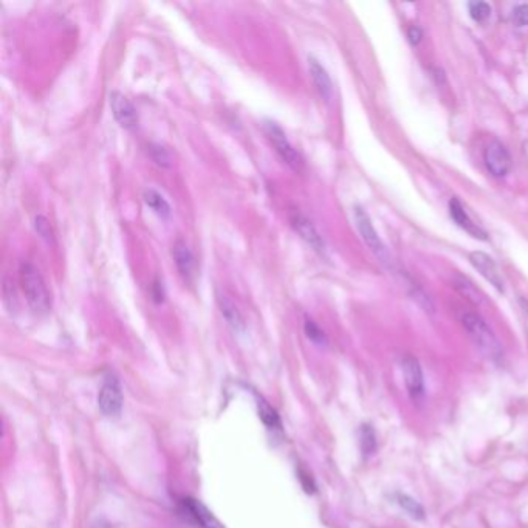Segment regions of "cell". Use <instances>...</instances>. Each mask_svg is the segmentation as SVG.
<instances>
[{"mask_svg": "<svg viewBox=\"0 0 528 528\" xmlns=\"http://www.w3.org/2000/svg\"><path fill=\"white\" fill-rule=\"evenodd\" d=\"M290 224L295 228V231L301 235V237L307 242L313 250L324 253V250H326V244H324L321 234L317 233L315 225L311 224V222L305 217L301 211H297V209L290 211Z\"/></svg>", "mask_w": 528, "mask_h": 528, "instance_id": "cell-9", "label": "cell"}, {"mask_svg": "<svg viewBox=\"0 0 528 528\" xmlns=\"http://www.w3.org/2000/svg\"><path fill=\"white\" fill-rule=\"evenodd\" d=\"M462 324L469 335L471 341L479 349V352L489 361H499L504 356V349L488 324L480 316L467 313L462 317Z\"/></svg>", "mask_w": 528, "mask_h": 528, "instance_id": "cell-2", "label": "cell"}, {"mask_svg": "<svg viewBox=\"0 0 528 528\" xmlns=\"http://www.w3.org/2000/svg\"><path fill=\"white\" fill-rule=\"evenodd\" d=\"M257 408H259L260 420H262L268 428H279V426H281V420H279L277 412L273 409L264 398H259Z\"/></svg>", "mask_w": 528, "mask_h": 528, "instance_id": "cell-17", "label": "cell"}, {"mask_svg": "<svg viewBox=\"0 0 528 528\" xmlns=\"http://www.w3.org/2000/svg\"><path fill=\"white\" fill-rule=\"evenodd\" d=\"M483 160L494 177H505L511 169V157L505 146L499 141H491L487 146L485 152H483Z\"/></svg>", "mask_w": 528, "mask_h": 528, "instance_id": "cell-7", "label": "cell"}, {"mask_svg": "<svg viewBox=\"0 0 528 528\" xmlns=\"http://www.w3.org/2000/svg\"><path fill=\"white\" fill-rule=\"evenodd\" d=\"M449 214H451V217L454 219L456 224L459 225L460 228H463L465 231H468L471 235H474V237L480 239V240H487V233L483 231L480 226H477V224H474L473 220H471V217L465 211V208H463L459 199H456V197H453V199L449 200Z\"/></svg>", "mask_w": 528, "mask_h": 528, "instance_id": "cell-11", "label": "cell"}, {"mask_svg": "<svg viewBox=\"0 0 528 528\" xmlns=\"http://www.w3.org/2000/svg\"><path fill=\"white\" fill-rule=\"evenodd\" d=\"M402 369L409 397L412 398V402H420L424 397V378L422 366H420L417 358L408 355L402 361Z\"/></svg>", "mask_w": 528, "mask_h": 528, "instance_id": "cell-6", "label": "cell"}, {"mask_svg": "<svg viewBox=\"0 0 528 528\" xmlns=\"http://www.w3.org/2000/svg\"><path fill=\"white\" fill-rule=\"evenodd\" d=\"M149 154L152 157L158 166L162 168H169L173 164V158H170V154L168 149H164L162 144H150L149 146Z\"/></svg>", "mask_w": 528, "mask_h": 528, "instance_id": "cell-19", "label": "cell"}, {"mask_svg": "<svg viewBox=\"0 0 528 528\" xmlns=\"http://www.w3.org/2000/svg\"><path fill=\"white\" fill-rule=\"evenodd\" d=\"M513 23L516 27H527L528 25V5H518L513 11Z\"/></svg>", "mask_w": 528, "mask_h": 528, "instance_id": "cell-24", "label": "cell"}, {"mask_svg": "<svg viewBox=\"0 0 528 528\" xmlns=\"http://www.w3.org/2000/svg\"><path fill=\"white\" fill-rule=\"evenodd\" d=\"M469 260L473 264L477 271H480V275L487 279V281L493 285L498 291H504V282H502L500 273L498 265L494 264V260L488 256V254L482 251H474L469 254Z\"/></svg>", "mask_w": 528, "mask_h": 528, "instance_id": "cell-10", "label": "cell"}, {"mask_svg": "<svg viewBox=\"0 0 528 528\" xmlns=\"http://www.w3.org/2000/svg\"><path fill=\"white\" fill-rule=\"evenodd\" d=\"M110 109L113 113L117 123L123 127V129H133L138 123V113L137 109L130 103V99L124 97L121 92H112L110 93Z\"/></svg>", "mask_w": 528, "mask_h": 528, "instance_id": "cell-8", "label": "cell"}, {"mask_svg": "<svg viewBox=\"0 0 528 528\" xmlns=\"http://www.w3.org/2000/svg\"><path fill=\"white\" fill-rule=\"evenodd\" d=\"M183 505L188 510V513H190V516L202 525V528H226L214 516V513L209 511L200 500L186 498L183 500Z\"/></svg>", "mask_w": 528, "mask_h": 528, "instance_id": "cell-13", "label": "cell"}, {"mask_svg": "<svg viewBox=\"0 0 528 528\" xmlns=\"http://www.w3.org/2000/svg\"><path fill=\"white\" fill-rule=\"evenodd\" d=\"M93 528H109V527L104 525V524H98V525H95Z\"/></svg>", "mask_w": 528, "mask_h": 528, "instance_id": "cell-26", "label": "cell"}, {"mask_svg": "<svg viewBox=\"0 0 528 528\" xmlns=\"http://www.w3.org/2000/svg\"><path fill=\"white\" fill-rule=\"evenodd\" d=\"M35 230L43 240L48 242V244L50 242H53V231H52V226H50V222L47 220V217H43V215H36Z\"/></svg>", "mask_w": 528, "mask_h": 528, "instance_id": "cell-22", "label": "cell"}, {"mask_svg": "<svg viewBox=\"0 0 528 528\" xmlns=\"http://www.w3.org/2000/svg\"><path fill=\"white\" fill-rule=\"evenodd\" d=\"M304 330H305V335L309 336L310 341L316 342V344H326V335H324V332L315 321L305 320Z\"/></svg>", "mask_w": 528, "mask_h": 528, "instance_id": "cell-20", "label": "cell"}, {"mask_svg": "<svg viewBox=\"0 0 528 528\" xmlns=\"http://www.w3.org/2000/svg\"><path fill=\"white\" fill-rule=\"evenodd\" d=\"M19 277H21L22 291L30 309L39 315L48 313L50 309H52V296H50V291L39 270L33 264L22 262L21 270H19Z\"/></svg>", "mask_w": 528, "mask_h": 528, "instance_id": "cell-1", "label": "cell"}, {"mask_svg": "<svg viewBox=\"0 0 528 528\" xmlns=\"http://www.w3.org/2000/svg\"><path fill=\"white\" fill-rule=\"evenodd\" d=\"M469 14L476 22H483L491 14V6L485 2H473L469 3Z\"/></svg>", "mask_w": 528, "mask_h": 528, "instance_id": "cell-21", "label": "cell"}, {"mask_svg": "<svg viewBox=\"0 0 528 528\" xmlns=\"http://www.w3.org/2000/svg\"><path fill=\"white\" fill-rule=\"evenodd\" d=\"M355 222H356V226H358V230L361 233L362 240H364L366 245L369 246V250H371L375 254V257L380 259L381 262H387V259H389V254H387L386 246H384L383 242H381V239L378 237L377 231H375V228L372 225L371 217H369V214L361 206H355Z\"/></svg>", "mask_w": 528, "mask_h": 528, "instance_id": "cell-5", "label": "cell"}, {"mask_svg": "<svg viewBox=\"0 0 528 528\" xmlns=\"http://www.w3.org/2000/svg\"><path fill=\"white\" fill-rule=\"evenodd\" d=\"M264 132L268 141L275 148L276 154L281 157V160L289 164L293 170H301L304 166V160L295 146L290 143V139L285 135L282 127L276 124L275 121H264Z\"/></svg>", "mask_w": 528, "mask_h": 528, "instance_id": "cell-3", "label": "cell"}, {"mask_svg": "<svg viewBox=\"0 0 528 528\" xmlns=\"http://www.w3.org/2000/svg\"><path fill=\"white\" fill-rule=\"evenodd\" d=\"M408 37H409V42L412 43V46H417V43H420V41H422V37H423L422 30H420V27H417V25H412L408 31Z\"/></svg>", "mask_w": 528, "mask_h": 528, "instance_id": "cell-25", "label": "cell"}, {"mask_svg": "<svg viewBox=\"0 0 528 528\" xmlns=\"http://www.w3.org/2000/svg\"><path fill=\"white\" fill-rule=\"evenodd\" d=\"M143 199L146 205H148L157 215H160L162 219H168L170 215V205L168 203V200L158 193V190L146 189L143 193Z\"/></svg>", "mask_w": 528, "mask_h": 528, "instance_id": "cell-16", "label": "cell"}, {"mask_svg": "<svg viewBox=\"0 0 528 528\" xmlns=\"http://www.w3.org/2000/svg\"><path fill=\"white\" fill-rule=\"evenodd\" d=\"M217 301H219V307H220L222 315H224L225 321L228 322V326H230L234 332H244L245 321H244V316H242L237 305H235L231 299L225 295H220L217 297Z\"/></svg>", "mask_w": 528, "mask_h": 528, "instance_id": "cell-14", "label": "cell"}, {"mask_svg": "<svg viewBox=\"0 0 528 528\" xmlns=\"http://www.w3.org/2000/svg\"><path fill=\"white\" fill-rule=\"evenodd\" d=\"M309 72L311 79H313V84L316 87L317 93L321 95L322 99L330 101L333 97V84L332 79L327 73V70L324 68L320 61H316L315 58H309Z\"/></svg>", "mask_w": 528, "mask_h": 528, "instance_id": "cell-12", "label": "cell"}, {"mask_svg": "<svg viewBox=\"0 0 528 528\" xmlns=\"http://www.w3.org/2000/svg\"><path fill=\"white\" fill-rule=\"evenodd\" d=\"M173 256L175 260L177 270L180 271V275L183 277H190V275H193L194 271L195 260H194L193 251L189 250V246L184 244V242L177 240L173 248Z\"/></svg>", "mask_w": 528, "mask_h": 528, "instance_id": "cell-15", "label": "cell"}, {"mask_svg": "<svg viewBox=\"0 0 528 528\" xmlns=\"http://www.w3.org/2000/svg\"><path fill=\"white\" fill-rule=\"evenodd\" d=\"M98 408L107 418H117L123 409V392L119 381L113 375H107L98 395Z\"/></svg>", "mask_w": 528, "mask_h": 528, "instance_id": "cell-4", "label": "cell"}, {"mask_svg": "<svg viewBox=\"0 0 528 528\" xmlns=\"http://www.w3.org/2000/svg\"><path fill=\"white\" fill-rule=\"evenodd\" d=\"M398 504H400V507H402L406 513L409 514L411 518L417 519V520L424 519V508L420 505L415 499H412V498H409V496H406V494H400L398 496Z\"/></svg>", "mask_w": 528, "mask_h": 528, "instance_id": "cell-18", "label": "cell"}, {"mask_svg": "<svg viewBox=\"0 0 528 528\" xmlns=\"http://www.w3.org/2000/svg\"><path fill=\"white\" fill-rule=\"evenodd\" d=\"M361 444H362V451H364V454H372L375 451L377 442H375V434H373V431L371 429V426H362Z\"/></svg>", "mask_w": 528, "mask_h": 528, "instance_id": "cell-23", "label": "cell"}]
</instances>
